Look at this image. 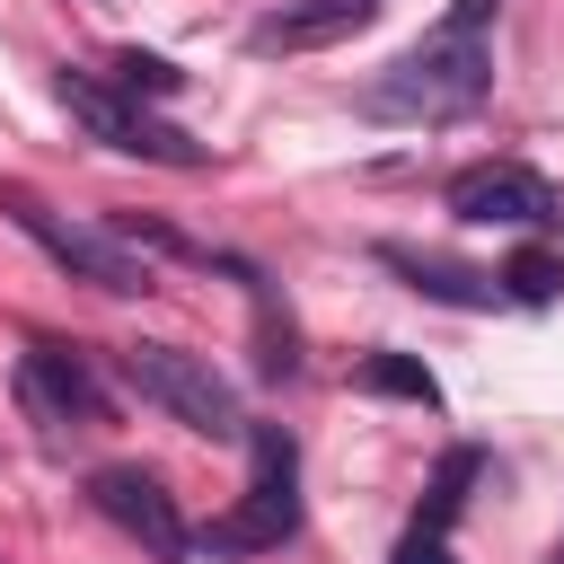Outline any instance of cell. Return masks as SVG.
I'll use <instances>...</instances> for the list:
<instances>
[{"label": "cell", "instance_id": "e0dca14e", "mask_svg": "<svg viewBox=\"0 0 564 564\" xmlns=\"http://www.w3.org/2000/svg\"><path fill=\"white\" fill-rule=\"evenodd\" d=\"M555 564H564V546H555Z\"/></svg>", "mask_w": 564, "mask_h": 564}, {"label": "cell", "instance_id": "7a4b0ae2", "mask_svg": "<svg viewBox=\"0 0 564 564\" xmlns=\"http://www.w3.org/2000/svg\"><path fill=\"white\" fill-rule=\"evenodd\" d=\"M247 494L238 511H220L203 529V555H264L282 538H300V449L282 423H247Z\"/></svg>", "mask_w": 564, "mask_h": 564}, {"label": "cell", "instance_id": "5bb4252c", "mask_svg": "<svg viewBox=\"0 0 564 564\" xmlns=\"http://www.w3.org/2000/svg\"><path fill=\"white\" fill-rule=\"evenodd\" d=\"M115 70H123V88H132V97H176V88H185V70H176V62H159V53H141V44H132V53H115Z\"/></svg>", "mask_w": 564, "mask_h": 564}, {"label": "cell", "instance_id": "8992f818", "mask_svg": "<svg viewBox=\"0 0 564 564\" xmlns=\"http://www.w3.org/2000/svg\"><path fill=\"white\" fill-rule=\"evenodd\" d=\"M449 212L467 229H564V194L520 159H476L449 176Z\"/></svg>", "mask_w": 564, "mask_h": 564}, {"label": "cell", "instance_id": "30bf717a", "mask_svg": "<svg viewBox=\"0 0 564 564\" xmlns=\"http://www.w3.org/2000/svg\"><path fill=\"white\" fill-rule=\"evenodd\" d=\"M379 264H388L405 291L441 300V308H502V282L476 273V264H449V256H423V247H379Z\"/></svg>", "mask_w": 564, "mask_h": 564}, {"label": "cell", "instance_id": "6da1fadb", "mask_svg": "<svg viewBox=\"0 0 564 564\" xmlns=\"http://www.w3.org/2000/svg\"><path fill=\"white\" fill-rule=\"evenodd\" d=\"M494 88V44L485 35H423L414 53H397L370 88H361V115L370 123H458L476 115Z\"/></svg>", "mask_w": 564, "mask_h": 564}, {"label": "cell", "instance_id": "5b68a950", "mask_svg": "<svg viewBox=\"0 0 564 564\" xmlns=\"http://www.w3.org/2000/svg\"><path fill=\"white\" fill-rule=\"evenodd\" d=\"M53 97L88 123V141H106V150H123V159H159V167H203V159H212L194 132H176L167 115H150L132 88H106L97 70H62Z\"/></svg>", "mask_w": 564, "mask_h": 564}, {"label": "cell", "instance_id": "ba28073f", "mask_svg": "<svg viewBox=\"0 0 564 564\" xmlns=\"http://www.w3.org/2000/svg\"><path fill=\"white\" fill-rule=\"evenodd\" d=\"M88 502H97L123 538H141L159 564H185V555H194V529H185L176 494H167L150 467H97V476H88Z\"/></svg>", "mask_w": 564, "mask_h": 564}, {"label": "cell", "instance_id": "277c9868", "mask_svg": "<svg viewBox=\"0 0 564 564\" xmlns=\"http://www.w3.org/2000/svg\"><path fill=\"white\" fill-rule=\"evenodd\" d=\"M0 212L62 264V273H79V282H97V291H115V300H132V291H159V273H150V256L141 247H123L115 229H88V220H62L53 203H35V194H18V185H0Z\"/></svg>", "mask_w": 564, "mask_h": 564}, {"label": "cell", "instance_id": "9c48e42d", "mask_svg": "<svg viewBox=\"0 0 564 564\" xmlns=\"http://www.w3.org/2000/svg\"><path fill=\"white\" fill-rule=\"evenodd\" d=\"M370 18H379V0H282V9H264L247 26V44L256 53H317V44L361 35Z\"/></svg>", "mask_w": 564, "mask_h": 564}, {"label": "cell", "instance_id": "4fadbf2b", "mask_svg": "<svg viewBox=\"0 0 564 564\" xmlns=\"http://www.w3.org/2000/svg\"><path fill=\"white\" fill-rule=\"evenodd\" d=\"M494 282H502V300H520V308H546V300L564 291V264H555L546 247H520V256H511Z\"/></svg>", "mask_w": 564, "mask_h": 564}, {"label": "cell", "instance_id": "2e32d148", "mask_svg": "<svg viewBox=\"0 0 564 564\" xmlns=\"http://www.w3.org/2000/svg\"><path fill=\"white\" fill-rule=\"evenodd\" d=\"M494 9H502V0H449L441 35H485V26H494Z\"/></svg>", "mask_w": 564, "mask_h": 564}, {"label": "cell", "instance_id": "3957f363", "mask_svg": "<svg viewBox=\"0 0 564 564\" xmlns=\"http://www.w3.org/2000/svg\"><path fill=\"white\" fill-rule=\"evenodd\" d=\"M115 370L167 414V423H185V432H203V441H247V414H238V388L203 361V352H185V344H123L115 352Z\"/></svg>", "mask_w": 564, "mask_h": 564}, {"label": "cell", "instance_id": "9a60e30c", "mask_svg": "<svg viewBox=\"0 0 564 564\" xmlns=\"http://www.w3.org/2000/svg\"><path fill=\"white\" fill-rule=\"evenodd\" d=\"M388 564H449V529H423V520H414V529L397 538V555H388Z\"/></svg>", "mask_w": 564, "mask_h": 564}, {"label": "cell", "instance_id": "7c38bea8", "mask_svg": "<svg viewBox=\"0 0 564 564\" xmlns=\"http://www.w3.org/2000/svg\"><path fill=\"white\" fill-rule=\"evenodd\" d=\"M361 388H370V397H405V405H441V379H432L414 352H370V361H361Z\"/></svg>", "mask_w": 564, "mask_h": 564}, {"label": "cell", "instance_id": "8fae6325", "mask_svg": "<svg viewBox=\"0 0 564 564\" xmlns=\"http://www.w3.org/2000/svg\"><path fill=\"white\" fill-rule=\"evenodd\" d=\"M476 476H485V449H476V441L441 449V467H432V494H423V511H414V520H423V529H449V520L467 511V485H476Z\"/></svg>", "mask_w": 564, "mask_h": 564}, {"label": "cell", "instance_id": "52a82bcc", "mask_svg": "<svg viewBox=\"0 0 564 564\" xmlns=\"http://www.w3.org/2000/svg\"><path fill=\"white\" fill-rule=\"evenodd\" d=\"M18 405H26V423H35L44 441L106 423V388H97V370H88L70 344H26V352H18Z\"/></svg>", "mask_w": 564, "mask_h": 564}]
</instances>
